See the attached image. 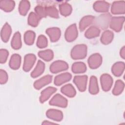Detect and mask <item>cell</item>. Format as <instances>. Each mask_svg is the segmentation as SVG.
<instances>
[{
    "instance_id": "1",
    "label": "cell",
    "mask_w": 125,
    "mask_h": 125,
    "mask_svg": "<svg viewBox=\"0 0 125 125\" xmlns=\"http://www.w3.org/2000/svg\"><path fill=\"white\" fill-rule=\"evenodd\" d=\"M87 55V46L83 44L74 46L71 51V57L74 60L84 59Z\"/></svg>"
},
{
    "instance_id": "2",
    "label": "cell",
    "mask_w": 125,
    "mask_h": 125,
    "mask_svg": "<svg viewBox=\"0 0 125 125\" xmlns=\"http://www.w3.org/2000/svg\"><path fill=\"white\" fill-rule=\"evenodd\" d=\"M111 18L112 16L109 13L103 14L100 15L96 19H95L93 22L95 23V26L105 30L109 26Z\"/></svg>"
},
{
    "instance_id": "3",
    "label": "cell",
    "mask_w": 125,
    "mask_h": 125,
    "mask_svg": "<svg viewBox=\"0 0 125 125\" xmlns=\"http://www.w3.org/2000/svg\"><path fill=\"white\" fill-rule=\"evenodd\" d=\"M68 68V64L64 61L58 60L54 62L50 66V71L52 73H57Z\"/></svg>"
},
{
    "instance_id": "4",
    "label": "cell",
    "mask_w": 125,
    "mask_h": 125,
    "mask_svg": "<svg viewBox=\"0 0 125 125\" xmlns=\"http://www.w3.org/2000/svg\"><path fill=\"white\" fill-rule=\"evenodd\" d=\"M78 35V32L76 24H73L68 26L64 34L65 39L68 42L74 41L77 38Z\"/></svg>"
},
{
    "instance_id": "5",
    "label": "cell",
    "mask_w": 125,
    "mask_h": 125,
    "mask_svg": "<svg viewBox=\"0 0 125 125\" xmlns=\"http://www.w3.org/2000/svg\"><path fill=\"white\" fill-rule=\"evenodd\" d=\"M51 105L59 106L61 107H66L67 105V100L60 94H56L50 100L49 102Z\"/></svg>"
},
{
    "instance_id": "6",
    "label": "cell",
    "mask_w": 125,
    "mask_h": 125,
    "mask_svg": "<svg viewBox=\"0 0 125 125\" xmlns=\"http://www.w3.org/2000/svg\"><path fill=\"white\" fill-rule=\"evenodd\" d=\"M124 21V17H112L109 23V27L116 32H120L123 28Z\"/></svg>"
},
{
    "instance_id": "7",
    "label": "cell",
    "mask_w": 125,
    "mask_h": 125,
    "mask_svg": "<svg viewBox=\"0 0 125 125\" xmlns=\"http://www.w3.org/2000/svg\"><path fill=\"white\" fill-rule=\"evenodd\" d=\"M87 78L86 75H78L74 77L73 82L79 91L83 92L86 90Z\"/></svg>"
},
{
    "instance_id": "8",
    "label": "cell",
    "mask_w": 125,
    "mask_h": 125,
    "mask_svg": "<svg viewBox=\"0 0 125 125\" xmlns=\"http://www.w3.org/2000/svg\"><path fill=\"white\" fill-rule=\"evenodd\" d=\"M87 62L90 68L96 69L98 68L102 63V57L99 53H94L88 58Z\"/></svg>"
},
{
    "instance_id": "9",
    "label": "cell",
    "mask_w": 125,
    "mask_h": 125,
    "mask_svg": "<svg viewBox=\"0 0 125 125\" xmlns=\"http://www.w3.org/2000/svg\"><path fill=\"white\" fill-rule=\"evenodd\" d=\"M102 88L104 91H109L113 84L112 77L108 74H104L100 77Z\"/></svg>"
},
{
    "instance_id": "10",
    "label": "cell",
    "mask_w": 125,
    "mask_h": 125,
    "mask_svg": "<svg viewBox=\"0 0 125 125\" xmlns=\"http://www.w3.org/2000/svg\"><path fill=\"white\" fill-rule=\"evenodd\" d=\"M111 12L113 14H124L125 13V1H115L111 5Z\"/></svg>"
},
{
    "instance_id": "11",
    "label": "cell",
    "mask_w": 125,
    "mask_h": 125,
    "mask_svg": "<svg viewBox=\"0 0 125 125\" xmlns=\"http://www.w3.org/2000/svg\"><path fill=\"white\" fill-rule=\"evenodd\" d=\"M36 60V57L33 54H26L24 57L23 69L25 72L29 71L33 66Z\"/></svg>"
},
{
    "instance_id": "12",
    "label": "cell",
    "mask_w": 125,
    "mask_h": 125,
    "mask_svg": "<svg viewBox=\"0 0 125 125\" xmlns=\"http://www.w3.org/2000/svg\"><path fill=\"white\" fill-rule=\"evenodd\" d=\"M52 80V76L50 75H45L41 78L36 81L34 84V87L35 89L39 90L45 85L50 83Z\"/></svg>"
},
{
    "instance_id": "13",
    "label": "cell",
    "mask_w": 125,
    "mask_h": 125,
    "mask_svg": "<svg viewBox=\"0 0 125 125\" xmlns=\"http://www.w3.org/2000/svg\"><path fill=\"white\" fill-rule=\"evenodd\" d=\"M110 4L104 0L96 1L93 4V9L97 12L106 13L108 11Z\"/></svg>"
},
{
    "instance_id": "14",
    "label": "cell",
    "mask_w": 125,
    "mask_h": 125,
    "mask_svg": "<svg viewBox=\"0 0 125 125\" xmlns=\"http://www.w3.org/2000/svg\"><path fill=\"white\" fill-rule=\"evenodd\" d=\"M46 33L49 36L50 41L52 42L58 41L61 35L60 29L58 27H51L46 30Z\"/></svg>"
},
{
    "instance_id": "15",
    "label": "cell",
    "mask_w": 125,
    "mask_h": 125,
    "mask_svg": "<svg viewBox=\"0 0 125 125\" xmlns=\"http://www.w3.org/2000/svg\"><path fill=\"white\" fill-rule=\"evenodd\" d=\"M72 78V75L68 73L65 72L56 76L54 79V84L56 85H61L66 82L69 81Z\"/></svg>"
},
{
    "instance_id": "16",
    "label": "cell",
    "mask_w": 125,
    "mask_h": 125,
    "mask_svg": "<svg viewBox=\"0 0 125 125\" xmlns=\"http://www.w3.org/2000/svg\"><path fill=\"white\" fill-rule=\"evenodd\" d=\"M46 116L53 120L60 122L63 119L62 112L59 110L49 109L46 112Z\"/></svg>"
},
{
    "instance_id": "17",
    "label": "cell",
    "mask_w": 125,
    "mask_h": 125,
    "mask_svg": "<svg viewBox=\"0 0 125 125\" xmlns=\"http://www.w3.org/2000/svg\"><path fill=\"white\" fill-rule=\"evenodd\" d=\"M57 91V88L52 86H49L44 90H43L41 93V96L40 97V101L41 103H43L47 101L50 97L56 91Z\"/></svg>"
},
{
    "instance_id": "18",
    "label": "cell",
    "mask_w": 125,
    "mask_h": 125,
    "mask_svg": "<svg viewBox=\"0 0 125 125\" xmlns=\"http://www.w3.org/2000/svg\"><path fill=\"white\" fill-rule=\"evenodd\" d=\"M94 20L95 17L91 15L85 16L82 18L79 23L80 30L81 31L84 30L86 28H87L94 22Z\"/></svg>"
},
{
    "instance_id": "19",
    "label": "cell",
    "mask_w": 125,
    "mask_h": 125,
    "mask_svg": "<svg viewBox=\"0 0 125 125\" xmlns=\"http://www.w3.org/2000/svg\"><path fill=\"white\" fill-rule=\"evenodd\" d=\"M12 29L10 25L8 23H5L3 26L0 32L1 39L3 42H6L8 41Z\"/></svg>"
},
{
    "instance_id": "20",
    "label": "cell",
    "mask_w": 125,
    "mask_h": 125,
    "mask_svg": "<svg viewBox=\"0 0 125 125\" xmlns=\"http://www.w3.org/2000/svg\"><path fill=\"white\" fill-rule=\"evenodd\" d=\"M125 70V63L123 62H115L112 66L111 71L113 74L119 77L122 75Z\"/></svg>"
},
{
    "instance_id": "21",
    "label": "cell",
    "mask_w": 125,
    "mask_h": 125,
    "mask_svg": "<svg viewBox=\"0 0 125 125\" xmlns=\"http://www.w3.org/2000/svg\"><path fill=\"white\" fill-rule=\"evenodd\" d=\"M45 69V64L42 61L39 60L34 70L31 73V76L35 78L42 74Z\"/></svg>"
},
{
    "instance_id": "22",
    "label": "cell",
    "mask_w": 125,
    "mask_h": 125,
    "mask_svg": "<svg viewBox=\"0 0 125 125\" xmlns=\"http://www.w3.org/2000/svg\"><path fill=\"white\" fill-rule=\"evenodd\" d=\"M21 63V57L18 54H14L11 56L9 61V66L12 69L16 70L19 68Z\"/></svg>"
},
{
    "instance_id": "23",
    "label": "cell",
    "mask_w": 125,
    "mask_h": 125,
    "mask_svg": "<svg viewBox=\"0 0 125 125\" xmlns=\"http://www.w3.org/2000/svg\"><path fill=\"white\" fill-rule=\"evenodd\" d=\"M61 92L70 98L74 97L76 94L75 88L71 84H67L62 86L61 88Z\"/></svg>"
},
{
    "instance_id": "24",
    "label": "cell",
    "mask_w": 125,
    "mask_h": 125,
    "mask_svg": "<svg viewBox=\"0 0 125 125\" xmlns=\"http://www.w3.org/2000/svg\"><path fill=\"white\" fill-rule=\"evenodd\" d=\"M15 3L13 0H3L0 1V8L1 9L6 12L12 11L15 7Z\"/></svg>"
},
{
    "instance_id": "25",
    "label": "cell",
    "mask_w": 125,
    "mask_h": 125,
    "mask_svg": "<svg viewBox=\"0 0 125 125\" xmlns=\"http://www.w3.org/2000/svg\"><path fill=\"white\" fill-rule=\"evenodd\" d=\"M100 34V29L96 26H92L85 32L84 36L87 39H92L98 37Z\"/></svg>"
},
{
    "instance_id": "26",
    "label": "cell",
    "mask_w": 125,
    "mask_h": 125,
    "mask_svg": "<svg viewBox=\"0 0 125 125\" xmlns=\"http://www.w3.org/2000/svg\"><path fill=\"white\" fill-rule=\"evenodd\" d=\"M99 91V88L97 78L94 76H92L90 79L89 92L93 95L97 94Z\"/></svg>"
},
{
    "instance_id": "27",
    "label": "cell",
    "mask_w": 125,
    "mask_h": 125,
    "mask_svg": "<svg viewBox=\"0 0 125 125\" xmlns=\"http://www.w3.org/2000/svg\"><path fill=\"white\" fill-rule=\"evenodd\" d=\"M114 38L113 33L110 30H105L102 34L101 42L104 44H108L112 41Z\"/></svg>"
},
{
    "instance_id": "28",
    "label": "cell",
    "mask_w": 125,
    "mask_h": 125,
    "mask_svg": "<svg viewBox=\"0 0 125 125\" xmlns=\"http://www.w3.org/2000/svg\"><path fill=\"white\" fill-rule=\"evenodd\" d=\"M71 70L75 74L83 73L86 71V66L85 64L83 62H76L72 64Z\"/></svg>"
},
{
    "instance_id": "29",
    "label": "cell",
    "mask_w": 125,
    "mask_h": 125,
    "mask_svg": "<svg viewBox=\"0 0 125 125\" xmlns=\"http://www.w3.org/2000/svg\"><path fill=\"white\" fill-rule=\"evenodd\" d=\"M11 45L14 49H19L21 47V35L19 32H17L14 34L11 41Z\"/></svg>"
},
{
    "instance_id": "30",
    "label": "cell",
    "mask_w": 125,
    "mask_h": 125,
    "mask_svg": "<svg viewBox=\"0 0 125 125\" xmlns=\"http://www.w3.org/2000/svg\"><path fill=\"white\" fill-rule=\"evenodd\" d=\"M59 10L62 15L66 17L71 14L72 8L71 5L67 2H63L59 5Z\"/></svg>"
},
{
    "instance_id": "31",
    "label": "cell",
    "mask_w": 125,
    "mask_h": 125,
    "mask_svg": "<svg viewBox=\"0 0 125 125\" xmlns=\"http://www.w3.org/2000/svg\"><path fill=\"white\" fill-rule=\"evenodd\" d=\"M38 54L40 58L46 62H49L52 60L54 57L53 52L50 49H46L39 51Z\"/></svg>"
},
{
    "instance_id": "32",
    "label": "cell",
    "mask_w": 125,
    "mask_h": 125,
    "mask_svg": "<svg viewBox=\"0 0 125 125\" xmlns=\"http://www.w3.org/2000/svg\"><path fill=\"white\" fill-rule=\"evenodd\" d=\"M30 7L29 1L23 0L20 1L19 5V12L22 16H25L27 13Z\"/></svg>"
},
{
    "instance_id": "33",
    "label": "cell",
    "mask_w": 125,
    "mask_h": 125,
    "mask_svg": "<svg viewBox=\"0 0 125 125\" xmlns=\"http://www.w3.org/2000/svg\"><path fill=\"white\" fill-rule=\"evenodd\" d=\"M41 19L35 13L32 12L28 16V23L32 27H36L38 26Z\"/></svg>"
},
{
    "instance_id": "34",
    "label": "cell",
    "mask_w": 125,
    "mask_h": 125,
    "mask_svg": "<svg viewBox=\"0 0 125 125\" xmlns=\"http://www.w3.org/2000/svg\"><path fill=\"white\" fill-rule=\"evenodd\" d=\"M36 34L35 32L31 30L27 31L24 35V41L27 45H32L34 42Z\"/></svg>"
},
{
    "instance_id": "35",
    "label": "cell",
    "mask_w": 125,
    "mask_h": 125,
    "mask_svg": "<svg viewBox=\"0 0 125 125\" xmlns=\"http://www.w3.org/2000/svg\"><path fill=\"white\" fill-rule=\"evenodd\" d=\"M125 87L124 83L120 80H117L115 82L114 88L112 90V93L114 95H119L121 94L124 89Z\"/></svg>"
},
{
    "instance_id": "36",
    "label": "cell",
    "mask_w": 125,
    "mask_h": 125,
    "mask_svg": "<svg viewBox=\"0 0 125 125\" xmlns=\"http://www.w3.org/2000/svg\"><path fill=\"white\" fill-rule=\"evenodd\" d=\"M45 7L47 16L56 19L59 17V12L56 7L54 6H49Z\"/></svg>"
},
{
    "instance_id": "37",
    "label": "cell",
    "mask_w": 125,
    "mask_h": 125,
    "mask_svg": "<svg viewBox=\"0 0 125 125\" xmlns=\"http://www.w3.org/2000/svg\"><path fill=\"white\" fill-rule=\"evenodd\" d=\"M48 45L47 39L45 36L42 35H40L37 39V46L40 48L46 47Z\"/></svg>"
},
{
    "instance_id": "38",
    "label": "cell",
    "mask_w": 125,
    "mask_h": 125,
    "mask_svg": "<svg viewBox=\"0 0 125 125\" xmlns=\"http://www.w3.org/2000/svg\"><path fill=\"white\" fill-rule=\"evenodd\" d=\"M34 10L35 11V13L41 19L45 18L47 16L45 11V7L41 5H38L35 7Z\"/></svg>"
},
{
    "instance_id": "39",
    "label": "cell",
    "mask_w": 125,
    "mask_h": 125,
    "mask_svg": "<svg viewBox=\"0 0 125 125\" xmlns=\"http://www.w3.org/2000/svg\"><path fill=\"white\" fill-rule=\"evenodd\" d=\"M9 52L5 49H1L0 50V62L1 63H5L8 57Z\"/></svg>"
},
{
    "instance_id": "40",
    "label": "cell",
    "mask_w": 125,
    "mask_h": 125,
    "mask_svg": "<svg viewBox=\"0 0 125 125\" xmlns=\"http://www.w3.org/2000/svg\"><path fill=\"white\" fill-rule=\"evenodd\" d=\"M8 75L6 72L2 69L0 70V83L1 84L5 83L8 81Z\"/></svg>"
},
{
    "instance_id": "41",
    "label": "cell",
    "mask_w": 125,
    "mask_h": 125,
    "mask_svg": "<svg viewBox=\"0 0 125 125\" xmlns=\"http://www.w3.org/2000/svg\"><path fill=\"white\" fill-rule=\"evenodd\" d=\"M120 56L123 59H125V46H123L121 48L120 52Z\"/></svg>"
},
{
    "instance_id": "42",
    "label": "cell",
    "mask_w": 125,
    "mask_h": 125,
    "mask_svg": "<svg viewBox=\"0 0 125 125\" xmlns=\"http://www.w3.org/2000/svg\"><path fill=\"white\" fill-rule=\"evenodd\" d=\"M54 124H56L54 123H52V122H50L48 121H44L43 122H42V125H54Z\"/></svg>"
}]
</instances>
